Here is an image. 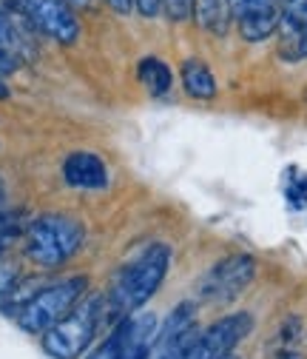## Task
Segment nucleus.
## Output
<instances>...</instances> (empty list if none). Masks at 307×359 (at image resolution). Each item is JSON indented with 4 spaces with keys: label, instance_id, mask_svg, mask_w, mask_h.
Returning <instances> with one entry per match:
<instances>
[{
    "label": "nucleus",
    "instance_id": "f257e3e1",
    "mask_svg": "<svg viewBox=\"0 0 307 359\" xmlns=\"http://www.w3.org/2000/svg\"><path fill=\"white\" fill-rule=\"evenodd\" d=\"M173 251L168 243H151L134 262L125 265L117 274L106 302L117 317H128V313H137L165 283L168 268H171Z\"/></svg>",
    "mask_w": 307,
    "mask_h": 359
},
{
    "label": "nucleus",
    "instance_id": "f03ea898",
    "mask_svg": "<svg viewBox=\"0 0 307 359\" xmlns=\"http://www.w3.org/2000/svg\"><path fill=\"white\" fill-rule=\"evenodd\" d=\"M85 240L83 222L71 214H40L23 231L26 257L40 268H60L66 265Z\"/></svg>",
    "mask_w": 307,
    "mask_h": 359
},
{
    "label": "nucleus",
    "instance_id": "7ed1b4c3",
    "mask_svg": "<svg viewBox=\"0 0 307 359\" xmlns=\"http://www.w3.org/2000/svg\"><path fill=\"white\" fill-rule=\"evenodd\" d=\"M89 277L83 274H74V277H66L55 285H46L40 288L26 305H20L12 317L15 323L26 331V334H34V337H43L46 331H52L60 320H66L69 313L89 297Z\"/></svg>",
    "mask_w": 307,
    "mask_h": 359
},
{
    "label": "nucleus",
    "instance_id": "20e7f679",
    "mask_svg": "<svg viewBox=\"0 0 307 359\" xmlns=\"http://www.w3.org/2000/svg\"><path fill=\"white\" fill-rule=\"evenodd\" d=\"M103 317H106V297L100 294L85 297L66 320H60L52 331L40 337V348L52 359H80L92 348Z\"/></svg>",
    "mask_w": 307,
    "mask_h": 359
},
{
    "label": "nucleus",
    "instance_id": "39448f33",
    "mask_svg": "<svg viewBox=\"0 0 307 359\" xmlns=\"http://www.w3.org/2000/svg\"><path fill=\"white\" fill-rule=\"evenodd\" d=\"M256 259L250 254H228L213 262L197 283V299L205 305H228L239 299L256 280Z\"/></svg>",
    "mask_w": 307,
    "mask_h": 359
},
{
    "label": "nucleus",
    "instance_id": "423d86ee",
    "mask_svg": "<svg viewBox=\"0 0 307 359\" xmlns=\"http://www.w3.org/2000/svg\"><path fill=\"white\" fill-rule=\"evenodd\" d=\"M157 331L159 320L154 313H128V317L117 320L111 334L85 359H148Z\"/></svg>",
    "mask_w": 307,
    "mask_h": 359
},
{
    "label": "nucleus",
    "instance_id": "0eeeda50",
    "mask_svg": "<svg viewBox=\"0 0 307 359\" xmlns=\"http://www.w3.org/2000/svg\"><path fill=\"white\" fill-rule=\"evenodd\" d=\"M253 328H256V320L250 311L225 313V317L213 320L208 328H202V337L191 359H225L228 353H236V348L253 334Z\"/></svg>",
    "mask_w": 307,
    "mask_h": 359
},
{
    "label": "nucleus",
    "instance_id": "6e6552de",
    "mask_svg": "<svg viewBox=\"0 0 307 359\" xmlns=\"http://www.w3.org/2000/svg\"><path fill=\"white\" fill-rule=\"evenodd\" d=\"M15 9L43 34L71 46L80 37V20L66 0H15Z\"/></svg>",
    "mask_w": 307,
    "mask_h": 359
},
{
    "label": "nucleus",
    "instance_id": "1a4fd4ad",
    "mask_svg": "<svg viewBox=\"0 0 307 359\" xmlns=\"http://www.w3.org/2000/svg\"><path fill=\"white\" fill-rule=\"evenodd\" d=\"M245 43H262L279 32V0H225Z\"/></svg>",
    "mask_w": 307,
    "mask_h": 359
},
{
    "label": "nucleus",
    "instance_id": "9d476101",
    "mask_svg": "<svg viewBox=\"0 0 307 359\" xmlns=\"http://www.w3.org/2000/svg\"><path fill=\"white\" fill-rule=\"evenodd\" d=\"M279 57L307 60V0H279Z\"/></svg>",
    "mask_w": 307,
    "mask_h": 359
},
{
    "label": "nucleus",
    "instance_id": "9b49d317",
    "mask_svg": "<svg viewBox=\"0 0 307 359\" xmlns=\"http://www.w3.org/2000/svg\"><path fill=\"white\" fill-rule=\"evenodd\" d=\"M63 180L80 191H100L108 186V165L97 151H71L63 160Z\"/></svg>",
    "mask_w": 307,
    "mask_h": 359
},
{
    "label": "nucleus",
    "instance_id": "f8f14e48",
    "mask_svg": "<svg viewBox=\"0 0 307 359\" xmlns=\"http://www.w3.org/2000/svg\"><path fill=\"white\" fill-rule=\"evenodd\" d=\"M180 80H183L185 95L194 97V100H213L216 92H219L213 72H210L208 63L199 60V57H188V60L183 63V69H180Z\"/></svg>",
    "mask_w": 307,
    "mask_h": 359
},
{
    "label": "nucleus",
    "instance_id": "ddd939ff",
    "mask_svg": "<svg viewBox=\"0 0 307 359\" xmlns=\"http://www.w3.org/2000/svg\"><path fill=\"white\" fill-rule=\"evenodd\" d=\"M137 77H140V83L145 86V92L151 97H165L171 88H173V72H171V66L162 57H154V55H148V57L140 60Z\"/></svg>",
    "mask_w": 307,
    "mask_h": 359
},
{
    "label": "nucleus",
    "instance_id": "4468645a",
    "mask_svg": "<svg viewBox=\"0 0 307 359\" xmlns=\"http://www.w3.org/2000/svg\"><path fill=\"white\" fill-rule=\"evenodd\" d=\"M191 18L197 20L199 29H205L216 37H225L231 29V12H228L225 0H194Z\"/></svg>",
    "mask_w": 307,
    "mask_h": 359
},
{
    "label": "nucleus",
    "instance_id": "2eb2a0df",
    "mask_svg": "<svg viewBox=\"0 0 307 359\" xmlns=\"http://www.w3.org/2000/svg\"><path fill=\"white\" fill-rule=\"evenodd\" d=\"M0 52L9 55L17 63H23V57H26V40L20 37L15 20L9 18L6 9H0Z\"/></svg>",
    "mask_w": 307,
    "mask_h": 359
},
{
    "label": "nucleus",
    "instance_id": "dca6fc26",
    "mask_svg": "<svg viewBox=\"0 0 307 359\" xmlns=\"http://www.w3.org/2000/svg\"><path fill=\"white\" fill-rule=\"evenodd\" d=\"M285 200L290 211H304L307 208V174L290 168L285 180Z\"/></svg>",
    "mask_w": 307,
    "mask_h": 359
},
{
    "label": "nucleus",
    "instance_id": "f3484780",
    "mask_svg": "<svg viewBox=\"0 0 307 359\" xmlns=\"http://www.w3.org/2000/svg\"><path fill=\"white\" fill-rule=\"evenodd\" d=\"M17 285H20V268L15 262H3V259H0V302L9 299Z\"/></svg>",
    "mask_w": 307,
    "mask_h": 359
},
{
    "label": "nucleus",
    "instance_id": "a211bd4d",
    "mask_svg": "<svg viewBox=\"0 0 307 359\" xmlns=\"http://www.w3.org/2000/svg\"><path fill=\"white\" fill-rule=\"evenodd\" d=\"M162 12L171 23H183L194 12V0H162Z\"/></svg>",
    "mask_w": 307,
    "mask_h": 359
},
{
    "label": "nucleus",
    "instance_id": "6ab92c4d",
    "mask_svg": "<svg viewBox=\"0 0 307 359\" xmlns=\"http://www.w3.org/2000/svg\"><path fill=\"white\" fill-rule=\"evenodd\" d=\"M20 234V226H17V214H3L0 211V257H3L9 240H15Z\"/></svg>",
    "mask_w": 307,
    "mask_h": 359
},
{
    "label": "nucleus",
    "instance_id": "aec40b11",
    "mask_svg": "<svg viewBox=\"0 0 307 359\" xmlns=\"http://www.w3.org/2000/svg\"><path fill=\"white\" fill-rule=\"evenodd\" d=\"M134 9H137L145 20H154V18L162 12V0H134Z\"/></svg>",
    "mask_w": 307,
    "mask_h": 359
},
{
    "label": "nucleus",
    "instance_id": "412c9836",
    "mask_svg": "<svg viewBox=\"0 0 307 359\" xmlns=\"http://www.w3.org/2000/svg\"><path fill=\"white\" fill-rule=\"evenodd\" d=\"M108 9H114L117 15H131V9H134V0H106Z\"/></svg>",
    "mask_w": 307,
    "mask_h": 359
},
{
    "label": "nucleus",
    "instance_id": "4be33fe9",
    "mask_svg": "<svg viewBox=\"0 0 307 359\" xmlns=\"http://www.w3.org/2000/svg\"><path fill=\"white\" fill-rule=\"evenodd\" d=\"M17 66H20L17 60H12L9 55H3V52H0V77H6V74H12V72H15Z\"/></svg>",
    "mask_w": 307,
    "mask_h": 359
},
{
    "label": "nucleus",
    "instance_id": "5701e85b",
    "mask_svg": "<svg viewBox=\"0 0 307 359\" xmlns=\"http://www.w3.org/2000/svg\"><path fill=\"white\" fill-rule=\"evenodd\" d=\"M276 359H301V356H299L296 351H282V353H279Z\"/></svg>",
    "mask_w": 307,
    "mask_h": 359
},
{
    "label": "nucleus",
    "instance_id": "b1692460",
    "mask_svg": "<svg viewBox=\"0 0 307 359\" xmlns=\"http://www.w3.org/2000/svg\"><path fill=\"white\" fill-rule=\"evenodd\" d=\"M9 97V86L3 83V77H0V100H6Z\"/></svg>",
    "mask_w": 307,
    "mask_h": 359
},
{
    "label": "nucleus",
    "instance_id": "393cba45",
    "mask_svg": "<svg viewBox=\"0 0 307 359\" xmlns=\"http://www.w3.org/2000/svg\"><path fill=\"white\" fill-rule=\"evenodd\" d=\"M3 200H6V189H3V180H0V208H3Z\"/></svg>",
    "mask_w": 307,
    "mask_h": 359
},
{
    "label": "nucleus",
    "instance_id": "a878e982",
    "mask_svg": "<svg viewBox=\"0 0 307 359\" xmlns=\"http://www.w3.org/2000/svg\"><path fill=\"white\" fill-rule=\"evenodd\" d=\"M66 4H77V6H83V4H89V0H66Z\"/></svg>",
    "mask_w": 307,
    "mask_h": 359
},
{
    "label": "nucleus",
    "instance_id": "bb28decb",
    "mask_svg": "<svg viewBox=\"0 0 307 359\" xmlns=\"http://www.w3.org/2000/svg\"><path fill=\"white\" fill-rule=\"evenodd\" d=\"M225 359H239V356H236V353H228V356H225Z\"/></svg>",
    "mask_w": 307,
    "mask_h": 359
}]
</instances>
